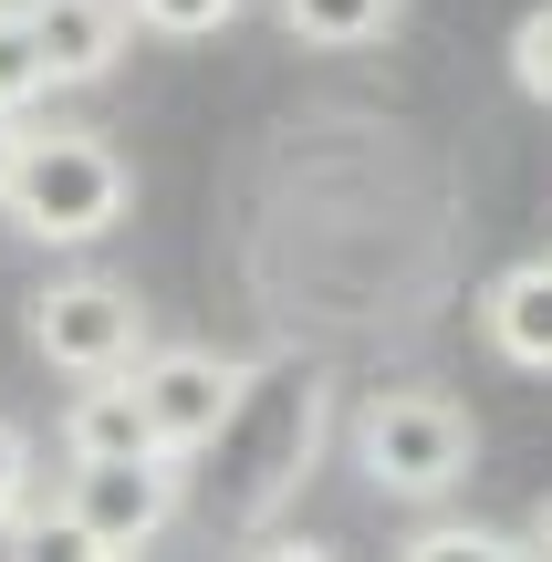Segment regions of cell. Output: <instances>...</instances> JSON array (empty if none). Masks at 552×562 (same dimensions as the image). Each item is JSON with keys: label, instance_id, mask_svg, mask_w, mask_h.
Returning <instances> with one entry per match:
<instances>
[{"label": "cell", "instance_id": "cell-10", "mask_svg": "<svg viewBox=\"0 0 552 562\" xmlns=\"http://www.w3.org/2000/svg\"><path fill=\"white\" fill-rule=\"evenodd\" d=\"M53 94V83H42V53H32V21H21V0H0V115H32V104Z\"/></svg>", "mask_w": 552, "mask_h": 562}, {"label": "cell", "instance_id": "cell-9", "mask_svg": "<svg viewBox=\"0 0 552 562\" xmlns=\"http://www.w3.org/2000/svg\"><path fill=\"white\" fill-rule=\"evenodd\" d=\"M292 42H324V53H365L407 21V0H271Z\"/></svg>", "mask_w": 552, "mask_h": 562}, {"label": "cell", "instance_id": "cell-6", "mask_svg": "<svg viewBox=\"0 0 552 562\" xmlns=\"http://www.w3.org/2000/svg\"><path fill=\"white\" fill-rule=\"evenodd\" d=\"M32 21V53H42V83H104L125 63V0H21Z\"/></svg>", "mask_w": 552, "mask_h": 562}, {"label": "cell", "instance_id": "cell-15", "mask_svg": "<svg viewBox=\"0 0 552 562\" xmlns=\"http://www.w3.org/2000/svg\"><path fill=\"white\" fill-rule=\"evenodd\" d=\"M32 510V427L0 417V521H21Z\"/></svg>", "mask_w": 552, "mask_h": 562}, {"label": "cell", "instance_id": "cell-12", "mask_svg": "<svg viewBox=\"0 0 552 562\" xmlns=\"http://www.w3.org/2000/svg\"><path fill=\"white\" fill-rule=\"evenodd\" d=\"M250 0H125V21L136 32H157V42H209V32H229Z\"/></svg>", "mask_w": 552, "mask_h": 562}, {"label": "cell", "instance_id": "cell-7", "mask_svg": "<svg viewBox=\"0 0 552 562\" xmlns=\"http://www.w3.org/2000/svg\"><path fill=\"white\" fill-rule=\"evenodd\" d=\"M53 448H63V469H136V459H157L146 406H136V375L74 385V396H63V417H53Z\"/></svg>", "mask_w": 552, "mask_h": 562}, {"label": "cell", "instance_id": "cell-16", "mask_svg": "<svg viewBox=\"0 0 552 562\" xmlns=\"http://www.w3.org/2000/svg\"><path fill=\"white\" fill-rule=\"evenodd\" d=\"M240 562H345V552H334V542H303V531H261Z\"/></svg>", "mask_w": 552, "mask_h": 562}, {"label": "cell", "instance_id": "cell-14", "mask_svg": "<svg viewBox=\"0 0 552 562\" xmlns=\"http://www.w3.org/2000/svg\"><path fill=\"white\" fill-rule=\"evenodd\" d=\"M511 83L532 104H552V0L542 11H521V32H511Z\"/></svg>", "mask_w": 552, "mask_h": 562}, {"label": "cell", "instance_id": "cell-8", "mask_svg": "<svg viewBox=\"0 0 552 562\" xmlns=\"http://www.w3.org/2000/svg\"><path fill=\"white\" fill-rule=\"evenodd\" d=\"M480 334H491L500 364L521 375H552V261H511L480 292Z\"/></svg>", "mask_w": 552, "mask_h": 562}, {"label": "cell", "instance_id": "cell-11", "mask_svg": "<svg viewBox=\"0 0 552 562\" xmlns=\"http://www.w3.org/2000/svg\"><path fill=\"white\" fill-rule=\"evenodd\" d=\"M396 562H521V531H491V521H428Z\"/></svg>", "mask_w": 552, "mask_h": 562}, {"label": "cell", "instance_id": "cell-13", "mask_svg": "<svg viewBox=\"0 0 552 562\" xmlns=\"http://www.w3.org/2000/svg\"><path fill=\"white\" fill-rule=\"evenodd\" d=\"M21 562H115V552H104V542H94V531H83L63 501H53V510L32 501V510H21Z\"/></svg>", "mask_w": 552, "mask_h": 562}, {"label": "cell", "instance_id": "cell-4", "mask_svg": "<svg viewBox=\"0 0 552 562\" xmlns=\"http://www.w3.org/2000/svg\"><path fill=\"white\" fill-rule=\"evenodd\" d=\"M146 302L125 292V281H104V271H74V281H53V292L32 302V355L53 364V375H74V385H104V375H136L146 364Z\"/></svg>", "mask_w": 552, "mask_h": 562}, {"label": "cell", "instance_id": "cell-19", "mask_svg": "<svg viewBox=\"0 0 552 562\" xmlns=\"http://www.w3.org/2000/svg\"><path fill=\"white\" fill-rule=\"evenodd\" d=\"M0 562H21V521H0Z\"/></svg>", "mask_w": 552, "mask_h": 562}, {"label": "cell", "instance_id": "cell-5", "mask_svg": "<svg viewBox=\"0 0 552 562\" xmlns=\"http://www.w3.org/2000/svg\"><path fill=\"white\" fill-rule=\"evenodd\" d=\"M63 510H74V521L94 531L115 562H146V542L178 521V469H167V459H136V469H74V480H63Z\"/></svg>", "mask_w": 552, "mask_h": 562}, {"label": "cell", "instance_id": "cell-3", "mask_svg": "<svg viewBox=\"0 0 552 562\" xmlns=\"http://www.w3.org/2000/svg\"><path fill=\"white\" fill-rule=\"evenodd\" d=\"M250 385H261V364L240 355H209V344H146L136 364V406H146V438H157V459H199V448H219L229 427H240Z\"/></svg>", "mask_w": 552, "mask_h": 562}, {"label": "cell", "instance_id": "cell-18", "mask_svg": "<svg viewBox=\"0 0 552 562\" xmlns=\"http://www.w3.org/2000/svg\"><path fill=\"white\" fill-rule=\"evenodd\" d=\"M521 562H552V501L532 510V521H521Z\"/></svg>", "mask_w": 552, "mask_h": 562}, {"label": "cell", "instance_id": "cell-1", "mask_svg": "<svg viewBox=\"0 0 552 562\" xmlns=\"http://www.w3.org/2000/svg\"><path fill=\"white\" fill-rule=\"evenodd\" d=\"M125 199H136V167L115 157V136H94V125H32V146H21V178H11V229L42 250H94L104 229L125 220Z\"/></svg>", "mask_w": 552, "mask_h": 562}, {"label": "cell", "instance_id": "cell-2", "mask_svg": "<svg viewBox=\"0 0 552 562\" xmlns=\"http://www.w3.org/2000/svg\"><path fill=\"white\" fill-rule=\"evenodd\" d=\"M354 469H365V490H386V501H449L480 469V427H470V406L438 396V385H386V396L354 406Z\"/></svg>", "mask_w": 552, "mask_h": 562}, {"label": "cell", "instance_id": "cell-17", "mask_svg": "<svg viewBox=\"0 0 552 562\" xmlns=\"http://www.w3.org/2000/svg\"><path fill=\"white\" fill-rule=\"evenodd\" d=\"M21 146H32V125L0 115V199H11V178H21Z\"/></svg>", "mask_w": 552, "mask_h": 562}]
</instances>
